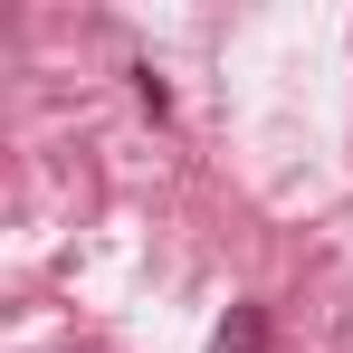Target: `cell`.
Wrapping results in <instances>:
<instances>
[{"instance_id":"cell-1","label":"cell","mask_w":353,"mask_h":353,"mask_svg":"<svg viewBox=\"0 0 353 353\" xmlns=\"http://www.w3.org/2000/svg\"><path fill=\"white\" fill-rule=\"evenodd\" d=\"M220 353H268V315H258V305H230V325H220Z\"/></svg>"}]
</instances>
